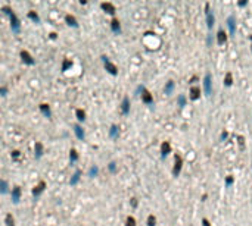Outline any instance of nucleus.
<instances>
[{"label":"nucleus","mask_w":252,"mask_h":226,"mask_svg":"<svg viewBox=\"0 0 252 226\" xmlns=\"http://www.w3.org/2000/svg\"><path fill=\"white\" fill-rule=\"evenodd\" d=\"M3 10L10 16V26H12V31H13V33H19V21H18L16 15L13 13V10H12L10 8H8V6H5Z\"/></svg>","instance_id":"nucleus-1"},{"label":"nucleus","mask_w":252,"mask_h":226,"mask_svg":"<svg viewBox=\"0 0 252 226\" xmlns=\"http://www.w3.org/2000/svg\"><path fill=\"white\" fill-rule=\"evenodd\" d=\"M203 90H205L207 95L212 94V76H211V74H207L203 78Z\"/></svg>","instance_id":"nucleus-2"},{"label":"nucleus","mask_w":252,"mask_h":226,"mask_svg":"<svg viewBox=\"0 0 252 226\" xmlns=\"http://www.w3.org/2000/svg\"><path fill=\"white\" fill-rule=\"evenodd\" d=\"M102 59H103V63H105L106 71H108L109 74H112V75H117V72H118V71H117V66H115L113 63H111V62L108 60V57H105V56H103Z\"/></svg>","instance_id":"nucleus-3"},{"label":"nucleus","mask_w":252,"mask_h":226,"mask_svg":"<svg viewBox=\"0 0 252 226\" xmlns=\"http://www.w3.org/2000/svg\"><path fill=\"white\" fill-rule=\"evenodd\" d=\"M227 25H228V29H230V35H235L236 34V22H235V16H228L227 19Z\"/></svg>","instance_id":"nucleus-4"},{"label":"nucleus","mask_w":252,"mask_h":226,"mask_svg":"<svg viewBox=\"0 0 252 226\" xmlns=\"http://www.w3.org/2000/svg\"><path fill=\"white\" fill-rule=\"evenodd\" d=\"M19 198H21V188L19 186H15L13 189H12V201L18 204L19 203Z\"/></svg>","instance_id":"nucleus-5"},{"label":"nucleus","mask_w":252,"mask_h":226,"mask_svg":"<svg viewBox=\"0 0 252 226\" xmlns=\"http://www.w3.org/2000/svg\"><path fill=\"white\" fill-rule=\"evenodd\" d=\"M181 159H180V156H175V166H174V170H173V173L174 176H178V173H180V170H181Z\"/></svg>","instance_id":"nucleus-6"},{"label":"nucleus","mask_w":252,"mask_h":226,"mask_svg":"<svg viewBox=\"0 0 252 226\" xmlns=\"http://www.w3.org/2000/svg\"><path fill=\"white\" fill-rule=\"evenodd\" d=\"M121 110H122V113H124V115H128V112H130V100H128V97H124Z\"/></svg>","instance_id":"nucleus-7"},{"label":"nucleus","mask_w":252,"mask_h":226,"mask_svg":"<svg viewBox=\"0 0 252 226\" xmlns=\"http://www.w3.org/2000/svg\"><path fill=\"white\" fill-rule=\"evenodd\" d=\"M100 6H102V9H103L106 13H111V15L115 13V6H113L112 3H102Z\"/></svg>","instance_id":"nucleus-8"},{"label":"nucleus","mask_w":252,"mask_h":226,"mask_svg":"<svg viewBox=\"0 0 252 226\" xmlns=\"http://www.w3.org/2000/svg\"><path fill=\"white\" fill-rule=\"evenodd\" d=\"M207 24H208V28H212L214 24H215V18H214V13L212 12H207Z\"/></svg>","instance_id":"nucleus-9"},{"label":"nucleus","mask_w":252,"mask_h":226,"mask_svg":"<svg viewBox=\"0 0 252 226\" xmlns=\"http://www.w3.org/2000/svg\"><path fill=\"white\" fill-rule=\"evenodd\" d=\"M21 57H22V60H24L25 63H28V65H33V63H34V60L30 56L28 51H21Z\"/></svg>","instance_id":"nucleus-10"},{"label":"nucleus","mask_w":252,"mask_h":226,"mask_svg":"<svg viewBox=\"0 0 252 226\" xmlns=\"http://www.w3.org/2000/svg\"><path fill=\"white\" fill-rule=\"evenodd\" d=\"M74 132H75V135H77V138H78V140H84V137H86V135H84V131H83V128H81L80 125L74 126Z\"/></svg>","instance_id":"nucleus-11"},{"label":"nucleus","mask_w":252,"mask_h":226,"mask_svg":"<svg viewBox=\"0 0 252 226\" xmlns=\"http://www.w3.org/2000/svg\"><path fill=\"white\" fill-rule=\"evenodd\" d=\"M41 156H43V145L40 142H35V157L40 159Z\"/></svg>","instance_id":"nucleus-12"},{"label":"nucleus","mask_w":252,"mask_h":226,"mask_svg":"<svg viewBox=\"0 0 252 226\" xmlns=\"http://www.w3.org/2000/svg\"><path fill=\"white\" fill-rule=\"evenodd\" d=\"M65 21H66V24H68V25H71V26H78L77 21H75V18L71 16V15H66V16H65Z\"/></svg>","instance_id":"nucleus-13"},{"label":"nucleus","mask_w":252,"mask_h":226,"mask_svg":"<svg viewBox=\"0 0 252 226\" xmlns=\"http://www.w3.org/2000/svg\"><path fill=\"white\" fill-rule=\"evenodd\" d=\"M142 99H143V101L146 103V104H152V95L149 94L148 91H143V94H142Z\"/></svg>","instance_id":"nucleus-14"},{"label":"nucleus","mask_w":252,"mask_h":226,"mask_svg":"<svg viewBox=\"0 0 252 226\" xmlns=\"http://www.w3.org/2000/svg\"><path fill=\"white\" fill-rule=\"evenodd\" d=\"M190 99L192 100H198L199 99V88H192L190 90Z\"/></svg>","instance_id":"nucleus-15"},{"label":"nucleus","mask_w":252,"mask_h":226,"mask_svg":"<svg viewBox=\"0 0 252 226\" xmlns=\"http://www.w3.org/2000/svg\"><path fill=\"white\" fill-rule=\"evenodd\" d=\"M109 135H111V138H117V137H118V126H117V125L111 126V129H109Z\"/></svg>","instance_id":"nucleus-16"},{"label":"nucleus","mask_w":252,"mask_h":226,"mask_svg":"<svg viewBox=\"0 0 252 226\" xmlns=\"http://www.w3.org/2000/svg\"><path fill=\"white\" fill-rule=\"evenodd\" d=\"M217 41H218V44H224V43H226V33H224V31H220V33H218Z\"/></svg>","instance_id":"nucleus-17"},{"label":"nucleus","mask_w":252,"mask_h":226,"mask_svg":"<svg viewBox=\"0 0 252 226\" xmlns=\"http://www.w3.org/2000/svg\"><path fill=\"white\" fill-rule=\"evenodd\" d=\"M161 150H162V156L165 157L167 154L171 151V148H170V144H168V142H164V144H162V147H161Z\"/></svg>","instance_id":"nucleus-18"},{"label":"nucleus","mask_w":252,"mask_h":226,"mask_svg":"<svg viewBox=\"0 0 252 226\" xmlns=\"http://www.w3.org/2000/svg\"><path fill=\"white\" fill-rule=\"evenodd\" d=\"M80 176H81V172H80V170H77V172L74 173V176L71 178V185H75V184H77V182L80 181Z\"/></svg>","instance_id":"nucleus-19"},{"label":"nucleus","mask_w":252,"mask_h":226,"mask_svg":"<svg viewBox=\"0 0 252 226\" xmlns=\"http://www.w3.org/2000/svg\"><path fill=\"white\" fill-rule=\"evenodd\" d=\"M43 189H44V182H40V184H38V185H37V186L34 188V191H33V194H34V195H38V194L41 192Z\"/></svg>","instance_id":"nucleus-20"},{"label":"nucleus","mask_w":252,"mask_h":226,"mask_svg":"<svg viewBox=\"0 0 252 226\" xmlns=\"http://www.w3.org/2000/svg\"><path fill=\"white\" fill-rule=\"evenodd\" d=\"M111 28H112L113 33H120V22L117 19H113L112 22H111Z\"/></svg>","instance_id":"nucleus-21"},{"label":"nucleus","mask_w":252,"mask_h":226,"mask_svg":"<svg viewBox=\"0 0 252 226\" xmlns=\"http://www.w3.org/2000/svg\"><path fill=\"white\" fill-rule=\"evenodd\" d=\"M40 109H41V112H43L47 117H50V115H52V113H50V107H49L47 104H41V106H40Z\"/></svg>","instance_id":"nucleus-22"},{"label":"nucleus","mask_w":252,"mask_h":226,"mask_svg":"<svg viewBox=\"0 0 252 226\" xmlns=\"http://www.w3.org/2000/svg\"><path fill=\"white\" fill-rule=\"evenodd\" d=\"M173 90H174V82L173 81H168L167 85H165V94H171Z\"/></svg>","instance_id":"nucleus-23"},{"label":"nucleus","mask_w":252,"mask_h":226,"mask_svg":"<svg viewBox=\"0 0 252 226\" xmlns=\"http://www.w3.org/2000/svg\"><path fill=\"white\" fill-rule=\"evenodd\" d=\"M0 192L2 194L8 192V182L6 181H0Z\"/></svg>","instance_id":"nucleus-24"},{"label":"nucleus","mask_w":252,"mask_h":226,"mask_svg":"<svg viewBox=\"0 0 252 226\" xmlns=\"http://www.w3.org/2000/svg\"><path fill=\"white\" fill-rule=\"evenodd\" d=\"M97 173H99V169L96 168V166H91L90 170H88V176H90V178H95V176H97Z\"/></svg>","instance_id":"nucleus-25"},{"label":"nucleus","mask_w":252,"mask_h":226,"mask_svg":"<svg viewBox=\"0 0 252 226\" xmlns=\"http://www.w3.org/2000/svg\"><path fill=\"white\" fill-rule=\"evenodd\" d=\"M75 115H77V119H78V120H84V119H86V113H84L81 109L77 110V112H75Z\"/></svg>","instance_id":"nucleus-26"},{"label":"nucleus","mask_w":252,"mask_h":226,"mask_svg":"<svg viewBox=\"0 0 252 226\" xmlns=\"http://www.w3.org/2000/svg\"><path fill=\"white\" fill-rule=\"evenodd\" d=\"M232 81H233L232 75H230V74H227L226 78H224V85H226V87H230V85H232Z\"/></svg>","instance_id":"nucleus-27"},{"label":"nucleus","mask_w":252,"mask_h":226,"mask_svg":"<svg viewBox=\"0 0 252 226\" xmlns=\"http://www.w3.org/2000/svg\"><path fill=\"white\" fill-rule=\"evenodd\" d=\"M70 159H71V162H75V160L78 159V154H77V151H75V150H71Z\"/></svg>","instance_id":"nucleus-28"},{"label":"nucleus","mask_w":252,"mask_h":226,"mask_svg":"<svg viewBox=\"0 0 252 226\" xmlns=\"http://www.w3.org/2000/svg\"><path fill=\"white\" fill-rule=\"evenodd\" d=\"M28 16L31 18V19H33V21H35V22H38V21H40V18H38V15H37V13H34V12H33V10H31V12H30V13H28Z\"/></svg>","instance_id":"nucleus-29"},{"label":"nucleus","mask_w":252,"mask_h":226,"mask_svg":"<svg viewBox=\"0 0 252 226\" xmlns=\"http://www.w3.org/2000/svg\"><path fill=\"white\" fill-rule=\"evenodd\" d=\"M6 225L8 226H15L13 225V217H12V214H8V216H6Z\"/></svg>","instance_id":"nucleus-30"},{"label":"nucleus","mask_w":252,"mask_h":226,"mask_svg":"<svg viewBox=\"0 0 252 226\" xmlns=\"http://www.w3.org/2000/svg\"><path fill=\"white\" fill-rule=\"evenodd\" d=\"M177 101H178V106H184L186 104V99H184V95H178V99H177Z\"/></svg>","instance_id":"nucleus-31"},{"label":"nucleus","mask_w":252,"mask_h":226,"mask_svg":"<svg viewBox=\"0 0 252 226\" xmlns=\"http://www.w3.org/2000/svg\"><path fill=\"white\" fill-rule=\"evenodd\" d=\"M155 217L153 216H149V219H148V226H155Z\"/></svg>","instance_id":"nucleus-32"},{"label":"nucleus","mask_w":252,"mask_h":226,"mask_svg":"<svg viewBox=\"0 0 252 226\" xmlns=\"http://www.w3.org/2000/svg\"><path fill=\"white\" fill-rule=\"evenodd\" d=\"M70 66H72V63H71L70 60H65V62H63V66H62V71H66Z\"/></svg>","instance_id":"nucleus-33"},{"label":"nucleus","mask_w":252,"mask_h":226,"mask_svg":"<svg viewBox=\"0 0 252 226\" xmlns=\"http://www.w3.org/2000/svg\"><path fill=\"white\" fill-rule=\"evenodd\" d=\"M127 226H136V220L133 217H127Z\"/></svg>","instance_id":"nucleus-34"},{"label":"nucleus","mask_w":252,"mask_h":226,"mask_svg":"<svg viewBox=\"0 0 252 226\" xmlns=\"http://www.w3.org/2000/svg\"><path fill=\"white\" fill-rule=\"evenodd\" d=\"M6 92H8V88H6V87H2V88H0V94H2V95H6Z\"/></svg>","instance_id":"nucleus-35"},{"label":"nucleus","mask_w":252,"mask_h":226,"mask_svg":"<svg viewBox=\"0 0 252 226\" xmlns=\"http://www.w3.org/2000/svg\"><path fill=\"white\" fill-rule=\"evenodd\" d=\"M115 169H117L115 163H113V162H112V163H109V170H111V172H115Z\"/></svg>","instance_id":"nucleus-36"},{"label":"nucleus","mask_w":252,"mask_h":226,"mask_svg":"<svg viewBox=\"0 0 252 226\" xmlns=\"http://www.w3.org/2000/svg\"><path fill=\"white\" fill-rule=\"evenodd\" d=\"M226 184L227 185H232V184H233V178H232V176H228V178L226 179Z\"/></svg>","instance_id":"nucleus-37"},{"label":"nucleus","mask_w":252,"mask_h":226,"mask_svg":"<svg viewBox=\"0 0 252 226\" xmlns=\"http://www.w3.org/2000/svg\"><path fill=\"white\" fill-rule=\"evenodd\" d=\"M207 43H208V46H211V44H212V35H208V40H207Z\"/></svg>","instance_id":"nucleus-38"},{"label":"nucleus","mask_w":252,"mask_h":226,"mask_svg":"<svg viewBox=\"0 0 252 226\" xmlns=\"http://www.w3.org/2000/svg\"><path fill=\"white\" fill-rule=\"evenodd\" d=\"M131 206H133V207H136V206H137V201H136V198H133V200H131Z\"/></svg>","instance_id":"nucleus-39"},{"label":"nucleus","mask_w":252,"mask_h":226,"mask_svg":"<svg viewBox=\"0 0 252 226\" xmlns=\"http://www.w3.org/2000/svg\"><path fill=\"white\" fill-rule=\"evenodd\" d=\"M226 137H227V132H223V135H221V138H223V140H226Z\"/></svg>","instance_id":"nucleus-40"},{"label":"nucleus","mask_w":252,"mask_h":226,"mask_svg":"<svg viewBox=\"0 0 252 226\" xmlns=\"http://www.w3.org/2000/svg\"><path fill=\"white\" fill-rule=\"evenodd\" d=\"M203 226H209V223H208V220H203Z\"/></svg>","instance_id":"nucleus-41"}]
</instances>
